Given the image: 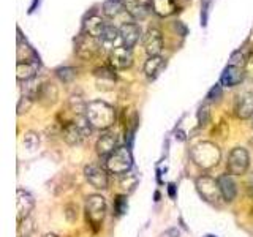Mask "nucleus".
Here are the masks:
<instances>
[{"label": "nucleus", "instance_id": "obj_1", "mask_svg": "<svg viewBox=\"0 0 253 237\" xmlns=\"http://www.w3.org/2000/svg\"><path fill=\"white\" fill-rule=\"evenodd\" d=\"M85 117L95 130H108L116 122V111L103 100H92L87 103Z\"/></svg>", "mask_w": 253, "mask_h": 237}, {"label": "nucleus", "instance_id": "obj_2", "mask_svg": "<svg viewBox=\"0 0 253 237\" xmlns=\"http://www.w3.org/2000/svg\"><path fill=\"white\" fill-rule=\"evenodd\" d=\"M190 157H192V161L198 168L212 169L221 160V150L217 144H213L211 141H201L196 146H193Z\"/></svg>", "mask_w": 253, "mask_h": 237}, {"label": "nucleus", "instance_id": "obj_3", "mask_svg": "<svg viewBox=\"0 0 253 237\" xmlns=\"http://www.w3.org/2000/svg\"><path fill=\"white\" fill-rule=\"evenodd\" d=\"M196 190L200 196L206 202L213 204V205H220L223 199V195H221V190L218 185V180L212 179L209 176H200L195 182Z\"/></svg>", "mask_w": 253, "mask_h": 237}, {"label": "nucleus", "instance_id": "obj_4", "mask_svg": "<svg viewBox=\"0 0 253 237\" xmlns=\"http://www.w3.org/2000/svg\"><path fill=\"white\" fill-rule=\"evenodd\" d=\"M133 164V157L128 147H117L114 154H111L106 158V168L109 172L117 174V176H124L130 169Z\"/></svg>", "mask_w": 253, "mask_h": 237}, {"label": "nucleus", "instance_id": "obj_5", "mask_svg": "<svg viewBox=\"0 0 253 237\" xmlns=\"http://www.w3.org/2000/svg\"><path fill=\"white\" fill-rule=\"evenodd\" d=\"M249 164H250V155L247 152V149L234 147L229 152L228 163H226L228 174H231V176H242V174L247 172Z\"/></svg>", "mask_w": 253, "mask_h": 237}, {"label": "nucleus", "instance_id": "obj_6", "mask_svg": "<svg viewBox=\"0 0 253 237\" xmlns=\"http://www.w3.org/2000/svg\"><path fill=\"white\" fill-rule=\"evenodd\" d=\"M85 213L90 223L97 228L106 215V199L101 195H90L85 201Z\"/></svg>", "mask_w": 253, "mask_h": 237}, {"label": "nucleus", "instance_id": "obj_7", "mask_svg": "<svg viewBox=\"0 0 253 237\" xmlns=\"http://www.w3.org/2000/svg\"><path fill=\"white\" fill-rule=\"evenodd\" d=\"M101 47L100 44V40L98 38H93L87 34L79 35L76 40V54L79 55L81 59L84 60H90L97 55L98 49Z\"/></svg>", "mask_w": 253, "mask_h": 237}, {"label": "nucleus", "instance_id": "obj_8", "mask_svg": "<svg viewBox=\"0 0 253 237\" xmlns=\"http://www.w3.org/2000/svg\"><path fill=\"white\" fill-rule=\"evenodd\" d=\"M142 44H144V51L149 57H154V55H160L162 49H163V37H162V32L155 29V27H150L146 35L142 37Z\"/></svg>", "mask_w": 253, "mask_h": 237}, {"label": "nucleus", "instance_id": "obj_9", "mask_svg": "<svg viewBox=\"0 0 253 237\" xmlns=\"http://www.w3.org/2000/svg\"><path fill=\"white\" fill-rule=\"evenodd\" d=\"M84 176L87 179V182L93 187V188H98V190H105L109 185V177L106 171L100 168L98 164H89L84 168Z\"/></svg>", "mask_w": 253, "mask_h": 237}, {"label": "nucleus", "instance_id": "obj_10", "mask_svg": "<svg viewBox=\"0 0 253 237\" xmlns=\"http://www.w3.org/2000/svg\"><path fill=\"white\" fill-rule=\"evenodd\" d=\"M35 207V199L34 196H32L29 192H26V190H18L16 192V210H18V221L21 223V221L27 220L30 212L34 210Z\"/></svg>", "mask_w": 253, "mask_h": 237}, {"label": "nucleus", "instance_id": "obj_11", "mask_svg": "<svg viewBox=\"0 0 253 237\" xmlns=\"http://www.w3.org/2000/svg\"><path fill=\"white\" fill-rule=\"evenodd\" d=\"M109 63L111 67L116 70H126L133 65V52L130 47L126 46H121L116 47L114 51H111L109 55Z\"/></svg>", "mask_w": 253, "mask_h": 237}, {"label": "nucleus", "instance_id": "obj_12", "mask_svg": "<svg viewBox=\"0 0 253 237\" xmlns=\"http://www.w3.org/2000/svg\"><path fill=\"white\" fill-rule=\"evenodd\" d=\"M100 40V44L103 49L106 51H114L116 47H121L124 46L122 43V35H121V29L113 26V24H108L103 35L98 38Z\"/></svg>", "mask_w": 253, "mask_h": 237}, {"label": "nucleus", "instance_id": "obj_13", "mask_svg": "<svg viewBox=\"0 0 253 237\" xmlns=\"http://www.w3.org/2000/svg\"><path fill=\"white\" fill-rule=\"evenodd\" d=\"M103 14L109 19H121L122 24L131 22L130 14L125 11V6L121 0H108V2L103 3Z\"/></svg>", "mask_w": 253, "mask_h": 237}, {"label": "nucleus", "instance_id": "obj_14", "mask_svg": "<svg viewBox=\"0 0 253 237\" xmlns=\"http://www.w3.org/2000/svg\"><path fill=\"white\" fill-rule=\"evenodd\" d=\"M234 113L236 116L245 120V118L253 117V93L252 92H242L237 95L234 103Z\"/></svg>", "mask_w": 253, "mask_h": 237}, {"label": "nucleus", "instance_id": "obj_15", "mask_svg": "<svg viewBox=\"0 0 253 237\" xmlns=\"http://www.w3.org/2000/svg\"><path fill=\"white\" fill-rule=\"evenodd\" d=\"M95 149H97L98 157H101V158L106 157L108 158L111 154H114L117 150V136L113 133H103L101 136L98 138Z\"/></svg>", "mask_w": 253, "mask_h": 237}, {"label": "nucleus", "instance_id": "obj_16", "mask_svg": "<svg viewBox=\"0 0 253 237\" xmlns=\"http://www.w3.org/2000/svg\"><path fill=\"white\" fill-rule=\"evenodd\" d=\"M121 35H122V43L124 46L126 47H131L139 41L141 38V27L138 26L136 22H126V24H122L121 27Z\"/></svg>", "mask_w": 253, "mask_h": 237}, {"label": "nucleus", "instance_id": "obj_17", "mask_svg": "<svg viewBox=\"0 0 253 237\" xmlns=\"http://www.w3.org/2000/svg\"><path fill=\"white\" fill-rule=\"evenodd\" d=\"M59 98V89L57 85L54 82H43L42 84V89H40L38 95H37V100L42 103L43 106L49 108V106H54L55 101Z\"/></svg>", "mask_w": 253, "mask_h": 237}, {"label": "nucleus", "instance_id": "obj_18", "mask_svg": "<svg viewBox=\"0 0 253 237\" xmlns=\"http://www.w3.org/2000/svg\"><path fill=\"white\" fill-rule=\"evenodd\" d=\"M108 24L105 22V19L98 14H92L84 21V34L90 35L93 38H100L105 32Z\"/></svg>", "mask_w": 253, "mask_h": 237}, {"label": "nucleus", "instance_id": "obj_19", "mask_svg": "<svg viewBox=\"0 0 253 237\" xmlns=\"http://www.w3.org/2000/svg\"><path fill=\"white\" fill-rule=\"evenodd\" d=\"M245 78V71L244 68H237V67H226L223 75L220 78V84L223 87H234L237 84H241Z\"/></svg>", "mask_w": 253, "mask_h": 237}, {"label": "nucleus", "instance_id": "obj_20", "mask_svg": "<svg viewBox=\"0 0 253 237\" xmlns=\"http://www.w3.org/2000/svg\"><path fill=\"white\" fill-rule=\"evenodd\" d=\"M62 138L68 146H78V144H81L85 136L83 134L81 128H79L76 122H68L62 130Z\"/></svg>", "mask_w": 253, "mask_h": 237}, {"label": "nucleus", "instance_id": "obj_21", "mask_svg": "<svg viewBox=\"0 0 253 237\" xmlns=\"http://www.w3.org/2000/svg\"><path fill=\"white\" fill-rule=\"evenodd\" d=\"M217 180L221 190V195H223V199L226 202L234 201V198L237 195V188H236V182L231 174H223V176H220Z\"/></svg>", "mask_w": 253, "mask_h": 237}, {"label": "nucleus", "instance_id": "obj_22", "mask_svg": "<svg viewBox=\"0 0 253 237\" xmlns=\"http://www.w3.org/2000/svg\"><path fill=\"white\" fill-rule=\"evenodd\" d=\"M122 3L125 6V11L128 13L130 18L134 21L144 19L149 13V8L142 3L141 0H122Z\"/></svg>", "mask_w": 253, "mask_h": 237}, {"label": "nucleus", "instance_id": "obj_23", "mask_svg": "<svg viewBox=\"0 0 253 237\" xmlns=\"http://www.w3.org/2000/svg\"><path fill=\"white\" fill-rule=\"evenodd\" d=\"M38 71V62H18L16 65V76L19 81L26 82L34 79Z\"/></svg>", "mask_w": 253, "mask_h": 237}, {"label": "nucleus", "instance_id": "obj_24", "mask_svg": "<svg viewBox=\"0 0 253 237\" xmlns=\"http://www.w3.org/2000/svg\"><path fill=\"white\" fill-rule=\"evenodd\" d=\"M150 8L155 14L165 18L176 11V3L174 0H150Z\"/></svg>", "mask_w": 253, "mask_h": 237}, {"label": "nucleus", "instance_id": "obj_25", "mask_svg": "<svg viewBox=\"0 0 253 237\" xmlns=\"http://www.w3.org/2000/svg\"><path fill=\"white\" fill-rule=\"evenodd\" d=\"M165 65V60L162 55H154V57H149L144 63V75L149 79H155L160 73V70Z\"/></svg>", "mask_w": 253, "mask_h": 237}, {"label": "nucleus", "instance_id": "obj_26", "mask_svg": "<svg viewBox=\"0 0 253 237\" xmlns=\"http://www.w3.org/2000/svg\"><path fill=\"white\" fill-rule=\"evenodd\" d=\"M18 62H38L34 49L27 43H24L21 38L18 43Z\"/></svg>", "mask_w": 253, "mask_h": 237}, {"label": "nucleus", "instance_id": "obj_27", "mask_svg": "<svg viewBox=\"0 0 253 237\" xmlns=\"http://www.w3.org/2000/svg\"><path fill=\"white\" fill-rule=\"evenodd\" d=\"M22 142H24V146H26V149H29L30 152H34V150H37L40 147V142H42V139H40V134L37 131L30 130V131L24 133Z\"/></svg>", "mask_w": 253, "mask_h": 237}, {"label": "nucleus", "instance_id": "obj_28", "mask_svg": "<svg viewBox=\"0 0 253 237\" xmlns=\"http://www.w3.org/2000/svg\"><path fill=\"white\" fill-rule=\"evenodd\" d=\"M68 105H70V109L73 111L76 116H84L85 114L87 105L84 103V100L79 97V95H71Z\"/></svg>", "mask_w": 253, "mask_h": 237}, {"label": "nucleus", "instance_id": "obj_29", "mask_svg": "<svg viewBox=\"0 0 253 237\" xmlns=\"http://www.w3.org/2000/svg\"><path fill=\"white\" fill-rule=\"evenodd\" d=\"M136 184H138V177H136V174L131 172V171L124 174L122 179H121V188L124 190V192H126V193L131 192V190L136 187Z\"/></svg>", "mask_w": 253, "mask_h": 237}, {"label": "nucleus", "instance_id": "obj_30", "mask_svg": "<svg viewBox=\"0 0 253 237\" xmlns=\"http://www.w3.org/2000/svg\"><path fill=\"white\" fill-rule=\"evenodd\" d=\"M55 75H57V78L60 79L62 82L68 84L76 78V70L71 68V67H60V68L55 70Z\"/></svg>", "mask_w": 253, "mask_h": 237}, {"label": "nucleus", "instance_id": "obj_31", "mask_svg": "<svg viewBox=\"0 0 253 237\" xmlns=\"http://www.w3.org/2000/svg\"><path fill=\"white\" fill-rule=\"evenodd\" d=\"M32 103H34V98H30L29 95H21V98H19V103H18V114L19 116H22L24 113H27V111L30 109V106H32Z\"/></svg>", "mask_w": 253, "mask_h": 237}, {"label": "nucleus", "instance_id": "obj_32", "mask_svg": "<svg viewBox=\"0 0 253 237\" xmlns=\"http://www.w3.org/2000/svg\"><path fill=\"white\" fill-rule=\"evenodd\" d=\"M245 59L244 54L241 51H236L231 57H229V67H237V68H244L245 67Z\"/></svg>", "mask_w": 253, "mask_h": 237}, {"label": "nucleus", "instance_id": "obj_33", "mask_svg": "<svg viewBox=\"0 0 253 237\" xmlns=\"http://www.w3.org/2000/svg\"><path fill=\"white\" fill-rule=\"evenodd\" d=\"M95 76H101V78H105V79H109V81H114L116 79V75L113 73L111 70L108 68H98V70H95Z\"/></svg>", "mask_w": 253, "mask_h": 237}, {"label": "nucleus", "instance_id": "obj_34", "mask_svg": "<svg viewBox=\"0 0 253 237\" xmlns=\"http://www.w3.org/2000/svg\"><path fill=\"white\" fill-rule=\"evenodd\" d=\"M244 71H245V76L253 79V52L249 54L247 60H245V67H244Z\"/></svg>", "mask_w": 253, "mask_h": 237}, {"label": "nucleus", "instance_id": "obj_35", "mask_svg": "<svg viewBox=\"0 0 253 237\" xmlns=\"http://www.w3.org/2000/svg\"><path fill=\"white\" fill-rule=\"evenodd\" d=\"M125 207H126L125 198H124V196H119V198H117V201H116V212L119 213V215H121V213H124Z\"/></svg>", "mask_w": 253, "mask_h": 237}, {"label": "nucleus", "instance_id": "obj_36", "mask_svg": "<svg viewBox=\"0 0 253 237\" xmlns=\"http://www.w3.org/2000/svg\"><path fill=\"white\" fill-rule=\"evenodd\" d=\"M220 95H221V84H217L215 87H212V89H211V92H209V95H208V98L209 100H213V97H220Z\"/></svg>", "mask_w": 253, "mask_h": 237}, {"label": "nucleus", "instance_id": "obj_37", "mask_svg": "<svg viewBox=\"0 0 253 237\" xmlns=\"http://www.w3.org/2000/svg\"><path fill=\"white\" fill-rule=\"evenodd\" d=\"M247 190H249V195L253 198V174L249 177V180H247Z\"/></svg>", "mask_w": 253, "mask_h": 237}, {"label": "nucleus", "instance_id": "obj_38", "mask_svg": "<svg viewBox=\"0 0 253 237\" xmlns=\"http://www.w3.org/2000/svg\"><path fill=\"white\" fill-rule=\"evenodd\" d=\"M43 237H57L55 234H46V236H43Z\"/></svg>", "mask_w": 253, "mask_h": 237}, {"label": "nucleus", "instance_id": "obj_39", "mask_svg": "<svg viewBox=\"0 0 253 237\" xmlns=\"http://www.w3.org/2000/svg\"><path fill=\"white\" fill-rule=\"evenodd\" d=\"M19 237H27V236H19Z\"/></svg>", "mask_w": 253, "mask_h": 237}, {"label": "nucleus", "instance_id": "obj_40", "mask_svg": "<svg viewBox=\"0 0 253 237\" xmlns=\"http://www.w3.org/2000/svg\"><path fill=\"white\" fill-rule=\"evenodd\" d=\"M252 125H253V123H252Z\"/></svg>", "mask_w": 253, "mask_h": 237}]
</instances>
